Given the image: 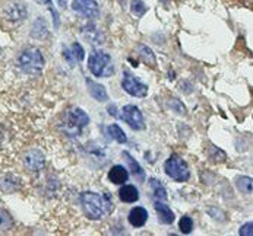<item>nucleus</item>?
I'll return each mask as SVG.
<instances>
[{"mask_svg": "<svg viewBox=\"0 0 253 236\" xmlns=\"http://www.w3.org/2000/svg\"><path fill=\"white\" fill-rule=\"evenodd\" d=\"M81 202L84 205L85 214L91 220L103 219L113 210V200L109 194H97L86 191L81 194Z\"/></svg>", "mask_w": 253, "mask_h": 236, "instance_id": "1", "label": "nucleus"}, {"mask_svg": "<svg viewBox=\"0 0 253 236\" xmlns=\"http://www.w3.org/2000/svg\"><path fill=\"white\" fill-rule=\"evenodd\" d=\"M88 68L97 77H109L114 73L111 57L104 51H92L89 54Z\"/></svg>", "mask_w": 253, "mask_h": 236, "instance_id": "2", "label": "nucleus"}, {"mask_svg": "<svg viewBox=\"0 0 253 236\" xmlns=\"http://www.w3.org/2000/svg\"><path fill=\"white\" fill-rule=\"evenodd\" d=\"M19 67L28 74H40L44 67V57L41 51L36 47H30L24 50L18 59Z\"/></svg>", "mask_w": 253, "mask_h": 236, "instance_id": "3", "label": "nucleus"}, {"mask_svg": "<svg viewBox=\"0 0 253 236\" xmlns=\"http://www.w3.org/2000/svg\"><path fill=\"white\" fill-rule=\"evenodd\" d=\"M88 124H89V117L81 108H71L66 112L65 132L71 135H78Z\"/></svg>", "mask_w": 253, "mask_h": 236, "instance_id": "4", "label": "nucleus"}, {"mask_svg": "<svg viewBox=\"0 0 253 236\" xmlns=\"http://www.w3.org/2000/svg\"><path fill=\"white\" fill-rule=\"evenodd\" d=\"M164 169H166V173L177 182H184L190 178V170H189L187 164L177 155H171L166 161Z\"/></svg>", "mask_w": 253, "mask_h": 236, "instance_id": "5", "label": "nucleus"}, {"mask_svg": "<svg viewBox=\"0 0 253 236\" xmlns=\"http://www.w3.org/2000/svg\"><path fill=\"white\" fill-rule=\"evenodd\" d=\"M122 86L123 89L132 95V97H136V98H144L148 94V86L141 83L130 71H125L123 73V79H122Z\"/></svg>", "mask_w": 253, "mask_h": 236, "instance_id": "6", "label": "nucleus"}, {"mask_svg": "<svg viewBox=\"0 0 253 236\" xmlns=\"http://www.w3.org/2000/svg\"><path fill=\"white\" fill-rule=\"evenodd\" d=\"M122 112L123 114L120 115V118H123L133 130H144V117H142V112L139 111L138 106H135V105H126Z\"/></svg>", "mask_w": 253, "mask_h": 236, "instance_id": "7", "label": "nucleus"}, {"mask_svg": "<svg viewBox=\"0 0 253 236\" xmlns=\"http://www.w3.org/2000/svg\"><path fill=\"white\" fill-rule=\"evenodd\" d=\"M72 9L85 18H95L100 13L98 4L95 0H73Z\"/></svg>", "mask_w": 253, "mask_h": 236, "instance_id": "8", "label": "nucleus"}, {"mask_svg": "<svg viewBox=\"0 0 253 236\" xmlns=\"http://www.w3.org/2000/svg\"><path fill=\"white\" fill-rule=\"evenodd\" d=\"M85 82H86V86H88V92H89V95H91L95 101H98V102L109 101L107 91H106V88H104L103 85H100V83H97V82H94V80H91V79H86Z\"/></svg>", "mask_w": 253, "mask_h": 236, "instance_id": "9", "label": "nucleus"}, {"mask_svg": "<svg viewBox=\"0 0 253 236\" xmlns=\"http://www.w3.org/2000/svg\"><path fill=\"white\" fill-rule=\"evenodd\" d=\"M24 162H25L27 169L37 172V170H40L44 167V155L40 150H31V152L27 153Z\"/></svg>", "mask_w": 253, "mask_h": 236, "instance_id": "10", "label": "nucleus"}, {"mask_svg": "<svg viewBox=\"0 0 253 236\" xmlns=\"http://www.w3.org/2000/svg\"><path fill=\"white\" fill-rule=\"evenodd\" d=\"M127 219H129V223L133 228H142L146 223V220H148V211L144 207H135V208L130 210Z\"/></svg>", "mask_w": 253, "mask_h": 236, "instance_id": "11", "label": "nucleus"}, {"mask_svg": "<svg viewBox=\"0 0 253 236\" xmlns=\"http://www.w3.org/2000/svg\"><path fill=\"white\" fill-rule=\"evenodd\" d=\"M154 208H155V211H157L158 219H160L161 223H164V225H171V223L174 222V213H173V210H171L169 205H166L164 202H155Z\"/></svg>", "mask_w": 253, "mask_h": 236, "instance_id": "12", "label": "nucleus"}, {"mask_svg": "<svg viewBox=\"0 0 253 236\" xmlns=\"http://www.w3.org/2000/svg\"><path fill=\"white\" fill-rule=\"evenodd\" d=\"M109 179L116 185L125 184L129 179V172L126 170V168L123 165H114L113 168L110 169Z\"/></svg>", "mask_w": 253, "mask_h": 236, "instance_id": "13", "label": "nucleus"}, {"mask_svg": "<svg viewBox=\"0 0 253 236\" xmlns=\"http://www.w3.org/2000/svg\"><path fill=\"white\" fill-rule=\"evenodd\" d=\"M6 15L10 21L15 22H22L27 18V9L22 3H15L6 9Z\"/></svg>", "mask_w": 253, "mask_h": 236, "instance_id": "14", "label": "nucleus"}, {"mask_svg": "<svg viewBox=\"0 0 253 236\" xmlns=\"http://www.w3.org/2000/svg\"><path fill=\"white\" fill-rule=\"evenodd\" d=\"M120 200L125 202H135L139 200V191L135 185H123L119 191Z\"/></svg>", "mask_w": 253, "mask_h": 236, "instance_id": "15", "label": "nucleus"}, {"mask_svg": "<svg viewBox=\"0 0 253 236\" xmlns=\"http://www.w3.org/2000/svg\"><path fill=\"white\" fill-rule=\"evenodd\" d=\"M123 158H126V162H127V165H129V168L132 170V173H133V176L139 181V182H144L145 181V172L142 167L127 153V152H123Z\"/></svg>", "mask_w": 253, "mask_h": 236, "instance_id": "16", "label": "nucleus"}, {"mask_svg": "<svg viewBox=\"0 0 253 236\" xmlns=\"http://www.w3.org/2000/svg\"><path fill=\"white\" fill-rule=\"evenodd\" d=\"M31 35L37 38V39H42L48 35V28H47V24L42 18H38L33 27V31H31Z\"/></svg>", "mask_w": 253, "mask_h": 236, "instance_id": "17", "label": "nucleus"}, {"mask_svg": "<svg viewBox=\"0 0 253 236\" xmlns=\"http://www.w3.org/2000/svg\"><path fill=\"white\" fill-rule=\"evenodd\" d=\"M107 133L111 138H114L117 143H120V144H125L126 141H127V137H126V133L117 126V124H111L107 127Z\"/></svg>", "mask_w": 253, "mask_h": 236, "instance_id": "18", "label": "nucleus"}, {"mask_svg": "<svg viewBox=\"0 0 253 236\" xmlns=\"http://www.w3.org/2000/svg\"><path fill=\"white\" fill-rule=\"evenodd\" d=\"M139 56L141 59L144 60L145 63L151 67H155L157 65V59H155V54L152 53V50L146 45H139Z\"/></svg>", "mask_w": 253, "mask_h": 236, "instance_id": "19", "label": "nucleus"}, {"mask_svg": "<svg viewBox=\"0 0 253 236\" xmlns=\"http://www.w3.org/2000/svg\"><path fill=\"white\" fill-rule=\"evenodd\" d=\"M237 188L243 193V194H252L253 191V181L249 176H240L237 179Z\"/></svg>", "mask_w": 253, "mask_h": 236, "instance_id": "20", "label": "nucleus"}, {"mask_svg": "<svg viewBox=\"0 0 253 236\" xmlns=\"http://www.w3.org/2000/svg\"><path fill=\"white\" fill-rule=\"evenodd\" d=\"M151 187H152V191H154V196L158 199V200H166L167 199V191L166 188L163 187V184L160 181H157L155 178L151 179Z\"/></svg>", "mask_w": 253, "mask_h": 236, "instance_id": "21", "label": "nucleus"}, {"mask_svg": "<svg viewBox=\"0 0 253 236\" xmlns=\"http://www.w3.org/2000/svg\"><path fill=\"white\" fill-rule=\"evenodd\" d=\"M13 226V220L10 217V214L4 210L0 208V231L4 232V231H9L10 228Z\"/></svg>", "mask_w": 253, "mask_h": 236, "instance_id": "22", "label": "nucleus"}, {"mask_svg": "<svg viewBox=\"0 0 253 236\" xmlns=\"http://www.w3.org/2000/svg\"><path fill=\"white\" fill-rule=\"evenodd\" d=\"M179 228H180L181 234L189 235L192 232V229H193V220L189 216H183L180 222H179Z\"/></svg>", "mask_w": 253, "mask_h": 236, "instance_id": "23", "label": "nucleus"}, {"mask_svg": "<svg viewBox=\"0 0 253 236\" xmlns=\"http://www.w3.org/2000/svg\"><path fill=\"white\" fill-rule=\"evenodd\" d=\"M210 159L212 162H224L227 159V155L221 149H218L215 146H211L210 147Z\"/></svg>", "mask_w": 253, "mask_h": 236, "instance_id": "24", "label": "nucleus"}, {"mask_svg": "<svg viewBox=\"0 0 253 236\" xmlns=\"http://www.w3.org/2000/svg\"><path fill=\"white\" fill-rule=\"evenodd\" d=\"M130 9H132V13L135 16H142L145 12H146V4H145L142 0H132V4H130Z\"/></svg>", "mask_w": 253, "mask_h": 236, "instance_id": "25", "label": "nucleus"}, {"mask_svg": "<svg viewBox=\"0 0 253 236\" xmlns=\"http://www.w3.org/2000/svg\"><path fill=\"white\" fill-rule=\"evenodd\" d=\"M72 57L73 60H76V62H82L84 59H85V51H84V48H82V45L79 44V42H75L72 45Z\"/></svg>", "mask_w": 253, "mask_h": 236, "instance_id": "26", "label": "nucleus"}, {"mask_svg": "<svg viewBox=\"0 0 253 236\" xmlns=\"http://www.w3.org/2000/svg\"><path fill=\"white\" fill-rule=\"evenodd\" d=\"M239 234L242 236H252L253 235V225L249 222L246 225H243L239 231Z\"/></svg>", "mask_w": 253, "mask_h": 236, "instance_id": "27", "label": "nucleus"}, {"mask_svg": "<svg viewBox=\"0 0 253 236\" xmlns=\"http://www.w3.org/2000/svg\"><path fill=\"white\" fill-rule=\"evenodd\" d=\"M170 106H171V108H174V109L177 111V114H184V112H186L184 106H183L177 100H171V102H170Z\"/></svg>", "mask_w": 253, "mask_h": 236, "instance_id": "28", "label": "nucleus"}, {"mask_svg": "<svg viewBox=\"0 0 253 236\" xmlns=\"http://www.w3.org/2000/svg\"><path fill=\"white\" fill-rule=\"evenodd\" d=\"M50 12H51V15H53V19H54V28L57 30V28L60 27V19H59V13H57V10H56L54 7H50Z\"/></svg>", "mask_w": 253, "mask_h": 236, "instance_id": "29", "label": "nucleus"}, {"mask_svg": "<svg viewBox=\"0 0 253 236\" xmlns=\"http://www.w3.org/2000/svg\"><path fill=\"white\" fill-rule=\"evenodd\" d=\"M109 111H110V115H114V117H119V118H120V115L117 114V111H116V106H114V105L109 106Z\"/></svg>", "mask_w": 253, "mask_h": 236, "instance_id": "30", "label": "nucleus"}, {"mask_svg": "<svg viewBox=\"0 0 253 236\" xmlns=\"http://www.w3.org/2000/svg\"><path fill=\"white\" fill-rule=\"evenodd\" d=\"M57 1H59L60 7H66V0H57Z\"/></svg>", "mask_w": 253, "mask_h": 236, "instance_id": "31", "label": "nucleus"}, {"mask_svg": "<svg viewBox=\"0 0 253 236\" xmlns=\"http://www.w3.org/2000/svg\"><path fill=\"white\" fill-rule=\"evenodd\" d=\"M161 1H163V3H167V0H161Z\"/></svg>", "mask_w": 253, "mask_h": 236, "instance_id": "32", "label": "nucleus"}, {"mask_svg": "<svg viewBox=\"0 0 253 236\" xmlns=\"http://www.w3.org/2000/svg\"><path fill=\"white\" fill-rule=\"evenodd\" d=\"M41 1H48V0H41Z\"/></svg>", "mask_w": 253, "mask_h": 236, "instance_id": "33", "label": "nucleus"}]
</instances>
